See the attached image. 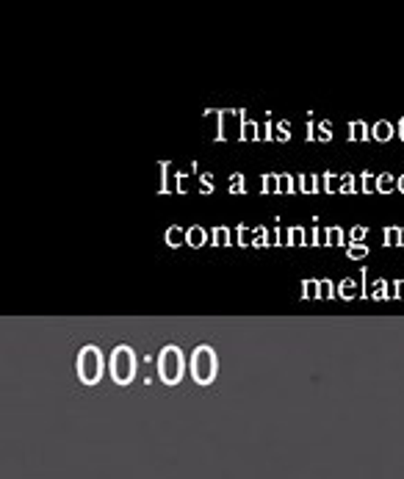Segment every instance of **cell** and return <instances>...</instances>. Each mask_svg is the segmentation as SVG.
<instances>
[{
    "label": "cell",
    "mask_w": 404,
    "mask_h": 479,
    "mask_svg": "<svg viewBox=\"0 0 404 479\" xmlns=\"http://www.w3.org/2000/svg\"><path fill=\"white\" fill-rule=\"evenodd\" d=\"M180 374H183V355L177 347H166L161 352V377L166 382H177Z\"/></svg>",
    "instance_id": "1"
},
{
    "label": "cell",
    "mask_w": 404,
    "mask_h": 479,
    "mask_svg": "<svg viewBox=\"0 0 404 479\" xmlns=\"http://www.w3.org/2000/svg\"><path fill=\"white\" fill-rule=\"evenodd\" d=\"M111 371H114V380H116V382H127V380L133 377V352H130L127 347H119V349L114 352V366H111Z\"/></svg>",
    "instance_id": "2"
},
{
    "label": "cell",
    "mask_w": 404,
    "mask_h": 479,
    "mask_svg": "<svg viewBox=\"0 0 404 479\" xmlns=\"http://www.w3.org/2000/svg\"><path fill=\"white\" fill-rule=\"evenodd\" d=\"M194 377H197V382H208L214 377V355H211V349H205V347L197 349V355H194Z\"/></svg>",
    "instance_id": "3"
},
{
    "label": "cell",
    "mask_w": 404,
    "mask_h": 479,
    "mask_svg": "<svg viewBox=\"0 0 404 479\" xmlns=\"http://www.w3.org/2000/svg\"><path fill=\"white\" fill-rule=\"evenodd\" d=\"M81 377H84V382H97V377H100V355L94 347H86L81 352Z\"/></svg>",
    "instance_id": "4"
},
{
    "label": "cell",
    "mask_w": 404,
    "mask_h": 479,
    "mask_svg": "<svg viewBox=\"0 0 404 479\" xmlns=\"http://www.w3.org/2000/svg\"><path fill=\"white\" fill-rule=\"evenodd\" d=\"M180 238H183V230L180 228H172L169 230V244H180Z\"/></svg>",
    "instance_id": "5"
},
{
    "label": "cell",
    "mask_w": 404,
    "mask_h": 479,
    "mask_svg": "<svg viewBox=\"0 0 404 479\" xmlns=\"http://www.w3.org/2000/svg\"><path fill=\"white\" fill-rule=\"evenodd\" d=\"M188 241H191V244H199V241H202V230H199V228H194V230L188 233Z\"/></svg>",
    "instance_id": "6"
},
{
    "label": "cell",
    "mask_w": 404,
    "mask_h": 479,
    "mask_svg": "<svg viewBox=\"0 0 404 479\" xmlns=\"http://www.w3.org/2000/svg\"><path fill=\"white\" fill-rule=\"evenodd\" d=\"M377 136H390V127H388V125H379V127H377Z\"/></svg>",
    "instance_id": "7"
}]
</instances>
